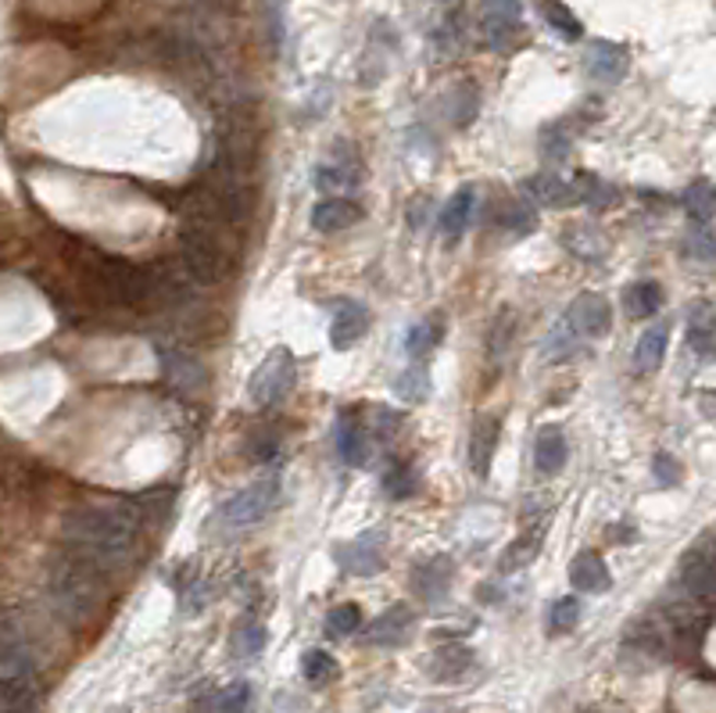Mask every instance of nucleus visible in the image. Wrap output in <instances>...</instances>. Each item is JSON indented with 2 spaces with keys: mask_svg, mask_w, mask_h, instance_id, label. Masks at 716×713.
I'll return each instance as SVG.
<instances>
[{
  "mask_svg": "<svg viewBox=\"0 0 716 713\" xmlns=\"http://www.w3.org/2000/svg\"><path fill=\"white\" fill-rule=\"evenodd\" d=\"M491 219H494V223H498V226H513V230H519V233L533 230V212L527 209V204H519V198L502 201L498 209H494Z\"/></svg>",
  "mask_w": 716,
  "mask_h": 713,
  "instance_id": "ea45409f",
  "label": "nucleus"
},
{
  "mask_svg": "<svg viewBox=\"0 0 716 713\" xmlns=\"http://www.w3.org/2000/svg\"><path fill=\"white\" fill-rule=\"evenodd\" d=\"M277 502H280V477L266 474V477H258L255 484H247L244 491H237V495L219 505V521L230 524V527H251L258 521H266Z\"/></svg>",
  "mask_w": 716,
  "mask_h": 713,
  "instance_id": "39448f33",
  "label": "nucleus"
},
{
  "mask_svg": "<svg viewBox=\"0 0 716 713\" xmlns=\"http://www.w3.org/2000/svg\"><path fill=\"white\" fill-rule=\"evenodd\" d=\"M366 334H369V308L362 302H341V308L333 313V327H330V341L337 352L355 348Z\"/></svg>",
  "mask_w": 716,
  "mask_h": 713,
  "instance_id": "9d476101",
  "label": "nucleus"
},
{
  "mask_svg": "<svg viewBox=\"0 0 716 713\" xmlns=\"http://www.w3.org/2000/svg\"><path fill=\"white\" fill-rule=\"evenodd\" d=\"M369 452H373V441H369L366 423L344 412V417L337 420V456L348 466H366Z\"/></svg>",
  "mask_w": 716,
  "mask_h": 713,
  "instance_id": "9b49d317",
  "label": "nucleus"
},
{
  "mask_svg": "<svg viewBox=\"0 0 716 713\" xmlns=\"http://www.w3.org/2000/svg\"><path fill=\"white\" fill-rule=\"evenodd\" d=\"M566 319L573 323V330H577L580 337H602L609 327H613V308H609V302L602 294L588 291V294L573 297Z\"/></svg>",
  "mask_w": 716,
  "mask_h": 713,
  "instance_id": "0eeeda50",
  "label": "nucleus"
},
{
  "mask_svg": "<svg viewBox=\"0 0 716 713\" xmlns=\"http://www.w3.org/2000/svg\"><path fill=\"white\" fill-rule=\"evenodd\" d=\"M33 706H36V685L30 674L0 681V713H30Z\"/></svg>",
  "mask_w": 716,
  "mask_h": 713,
  "instance_id": "393cba45",
  "label": "nucleus"
},
{
  "mask_svg": "<svg viewBox=\"0 0 716 713\" xmlns=\"http://www.w3.org/2000/svg\"><path fill=\"white\" fill-rule=\"evenodd\" d=\"M384 560H387V535H384V530H366V535L351 538L348 546L337 549V563H341L348 574H359V577L380 574Z\"/></svg>",
  "mask_w": 716,
  "mask_h": 713,
  "instance_id": "423d86ee",
  "label": "nucleus"
},
{
  "mask_svg": "<svg viewBox=\"0 0 716 713\" xmlns=\"http://www.w3.org/2000/svg\"><path fill=\"white\" fill-rule=\"evenodd\" d=\"M570 585L577 588V592H606L609 585H613V577H609V566H606L602 556L588 549V552L573 556Z\"/></svg>",
  "mask_w": 716,
  "mask_h": 713,
  "instance_id": "f3484780",
  "label": "nucleus"
},
{
  "mask_svg": "<svg viewBox=\"0 0 716 713\" xmlns=\"http://www.w3.org/2000/svg\"><path fill=\"white\" fill-rule=\"evenodd\" d=\"M538 549H541V527H533V530H527V535H519L509 549H505V556H502V570H516V566H527L533 556H538Z\"/></svg>",
  "mask_w": 716,
  "mask_h": 713,
  "instance_id": "f704fd0d",
  "label": "nucleus"
},
{
  "mask_svg": "<svg viewBox=\"0 0 716 713\" xmlns=\"http://www.w3.org/2000/svg\"><path fill=\"white\" fill-rule=\"evenodd\" d=\"M83 277H86L90 288L97 291V297H104L108 305L133 308V305H143L151 297V273H148V269L126 262V258L101 255L94 248L83 252Z\"/></svg>",
  "mask_w": 716,
  "mask_h": 713,
  "instance_id": "7ed1b4c3",
  "label": "nucleus"
},
{
  "mask_svg": "<svg viewBox=\"0 0 716 713\" xmlns=\"http://www.w3.org/2000/svg\"><path fill=\"white\" fill-rule=\"evenodd\" d=\"M451 585V563L445 556H437V560H423L412 566V592L420 595L426 603H441L445 599V592Z\"/></svg>",
  "mask_w": 716,
  "mask_h": 713,
  "instance_id": "f8f14e48",
  "label": "nucleus"
},
{
  "mask_svg": "<svg viewBox=\"0 0 716 713\" xmlns=\"http://www.w3.org/2000/svg\"><path fill=\"white\" fill-rule=\"evenodd\" d=\"M702 305H706V302H702ZM688 348H692V352L702 355V359L713 355V313H709V305L699 308V316H692V323H688Z\"/></svg>",
  "mask_w": 716,
  "mask_h": 713,
  "instance_id": "473e14b6",
  "label": "nucleus"
},
{
  "mask_svg": "<svg viewBox=\"0 0 716 713\" xmlns=\"http://www.w3.org/2000/svg\"><path fill=\"white\" fill-rule=\"evenodd\" d=\"M162 359H165L168 377H173L176 387H184V391H198V387L208 381L198 359H190L184 352H162Z\"/></svg>",
  "mask_w": 716,
  "mask_h": 713,
  "instance_id": "a878e982",
  "label": "nucleus"
},
{
  "mask_svg": "<svg viewBox=\"0 0 716 713\" xmlns=\"http://www.w3.org/2000/svg\"><path fill=\"white\" fill-rule=\"evenodd\" d=\"M441 330H445V323H441V319H423V323H415V327L409 330V337H406V352H409V359H423V355L434 352V348L441 344Z\"/></svg>",
  "mask_w": 716,
  "mask_h": 713,
  "instance_id": "cd10ccee",
  "label": "nucleus"
},
{
  "mask_svg": "<svg viewBox=\"0 0 716 713\" xmlns=\"http://www.w3.org/2000/svg\"><path fill=\"white\" fill-rule=\"evenodd\" d=\"M577 620H580V603L577 599H559L552 606V617H549V628L552 631H570V628H577Z\"/></svg>",
  "mask_w": 716,
  "mask_h": 713,
  "instance_id": "79ce46f5",
  "label": "nucleus"
},
{
  "mask_svg": "<svg viewBox=\"0 0 716 713\" xmlns=\"http://www.w3.org/2000/svg\"><path fill=\"white\" fill-rule=\"evenodd\" d=\"M656 474H659V484H677L681 481V463L662 452V456H656Z\"/></svg>",
  "mask_w": 716,
  "mask_h": 713,
  "instance_id": "c03bdc74",
  "label": "nucleus"
},
{
  "mask_svg": "<svg viewBox=\"0 0 716 713\" xmlns=\"http://www.w3.org/2000/svg\"><path fill=\"white\" fill-rule=\"evenodd\" d=\"M33 670V656L19 642H0V681L25 678Z\"/></svg>",
  "mask_w": 716,
  "mask_h": 713,
  "instance_id": "72a5a7b5",
  "label": "nucleus"
},
{
  "mask_svg": "<svg viewBox=\"0 0 716 713\" xmlns=\"http://www.w3.org/2000/svg\"><path fill=\"white\" fill-rule=\"evenodd\" d=\"M140 538V513L133 505L104 502V505H83V510L69 513L64 521V541L72 552L86 556L90 563L101 570H119L129 563Z\"/></svg>",
  "mask_w": 716,
  "mask_h": 713,
  "instance_id": "f257e3e1",
  "label": "nucleus"
},
{
  "mask_svg": "<svg viewBox=\"0 0 716 713\" xmlns=\"http://www.w3.org/2000/svg\"><path fill=\"white\" fill-rule=\"evenodd\" d=\"M409 628H412V609L409 606H390L373 620L369 642L373 645H398V642L409 639Z\"/></svg>",
  "mask_w": 716,
  "mask_h": 713,
  "instance_id": "aec40b11",
  "label": "nucleus"
},
{
  "mask_svg": "<svg viewBox=\"0 0 716 713\" xmlns=\"http://www.w3.org/2000/svg\"><path fill=\"white\" fill-rule=\"evenodd\" d=\"M527 194L533 201L549 204V209H566V204H577V194H573V184H563L559 176L552 173H541L527 179Z\"/></svg>",
  "mask_w": 716,
  "mask_h": 713,
  "instance_id": "412c9836",
  "label": "nucleus"
},
{
  "mask_svg": "<svg viewBox=\"0 0 716 713\" xmlns=\"http://www.w3.org/2000/svg\"><path fill=\"white\" fill-rule=\"evenodd\" d=\"M362 628V609L355 603H341L330 609L327 617V631L337 634V639H344V634H355Z\"/></svg>",
  "mask_w": 716,
  "mask_h": 713,
  "instance_id": "58836bf2",
  "label": "nucleus"
},
{
  "mask_svg": "<svg viewBox=\"0 0 716 713\" xmlns=\"http://www.w3.org/2000/svg\"><path fill=\"white\" fill-rule=\"evenodd\" d=\"M294 381H297L294 352L280 344L258 362V370L251 373V381H247V395H251L258 409H277L280 401L294 391Z\"/></svg>",
  "mask_w": 716,
  "mask_h": 713,
  "instance_id": "20e7f679",
  "label": "nucleus"
},
{
  "mask_svg": "<svg viewBox=\"0 0 716 713\" xmlns=\"http://www.w3.org/2000/svg\"><path fill=\"white\" fill-rule=\"evenodd\" d=\"M627 65H631L627 50H623L620 44H613V40H595L588 47V55H584V69H588L591 80L609 83V86L620 83L623 75H627Z\"/></svg>",
  "mask_w": 716,
  "mask_h": 713,
  "instance_id": "6e6552de",
  "label": "nucleus"
},
{
  "mask_svg": "<svg viewBox=\"0 0 716 713\" xmlns=\"http://www.w3.org/2000/svg\"><path fill=\"white\" fill-rule=\"evenodd\" d=\"M488 8V40L491 47L509 50L519 33V0H484Z\"/></svg>",
  "mask_w": 716,
  "mask_h": 713,
  "instance_id": "ddd939ff",
  "label": "nucleus"
},
{
  "mask_svg": "<svg viewBox=\"0 0 716 713\" xmlns=\"http://www.w3.org/2000/svg\"><path fill=\"white\" fill-rule=\"evenodd\" d=\"M473 664V653L466 650V645H445V650H437L434 659H430V674H434L437 681H451V678H462L466 670Z\"/></svg>",
  "mask_w": 716,
  "mask_h": 713,
  "instance_id": "b1692460",
  "label": "nucleus"
},
{
  "mask_svg": "<svg viewBox=\"0 0 716 713\" xmlns=\"http://www.w3.org/2000/svg\"><path fill=\"white\" fill-rule=\"evenodd\" d=\"M473 204H477V190L473 187H462V190L451 194V201L445 204V212H441V219H437V226H441V233H445L448 241H459L462 230L470 226Z\"/></svg>",
  "mask_w": 716,
  "mask_h": 713,
  "instance_id": "6ab92c4d",
  "label": "nucleus"
},
{
  "mask_svg": "<svg viewBox=\"0 0 716 713\" xmlns=\"http://www.w3.org/2000/svg\"><path fill=\"white\" fill-rule=\"evenodd\" d=\"M395 391H398L401 401H406V406H420V401L426 398V391H430V373H426V366H423L420 359H415V366H409V370L395 381Z\"/></svg>",
  "mask_w": 716,
  "mask_h": 713,
  "instance_id": "c85d7f7f",
  "label": "nucleus"
},
{
  "mask_svg": "<svg viewBox=\"0 0 716 713\" xmlns=\"http://www.w3.org/2000/svg\"><path fill=\"white\" fill-rule=\"evenodd\" d=\"M541 15L563 40H580L584 36V25L577 22V15L566 4H559V0H541Z\"/></svg>",
  "mask_w": 716,
  "mask_h": 713,
  "instance_id": "c756f323",
  "label": "nucleus"
},
{
  "mask_svg": "<svg viewBox=\"0 0 716 713\" xmlns=\"http://www.w3.org/2000/svg\"><path fill=\"white\" fill-rule=\"evenodd\" d=\"M681 585L688 599L709 603L713 599V556H709V541H702L699 549H692L681 560Z\"/></svg>",
  "mask_w": 716,
  "mask_h": 713,
  "instance_id": "1a4fd4ad",
  "label": "nucleus"
},
{
  "mask_svg": "<svg viewBox=\"0 0 716 713\" xmlns=\"http://www.w3.org/2000/svg\"><path fill=\"white\" fill-rule=\"evenodd\" d=\"M362 215H366V212H362L359 201L327 198V201H319L316 209H312V226H316L319 233H341V230L355 226Z\"/></svg>",
  "mask_w": 716,
  "mask_h": 713,
  "instance_id": "4468645a",
  "label": "nucleus"
},
{
  "mask_svg": "<svg viewBox=\"0 0 716 713\" xmlns=\"http://www.w3.org/2000/svg\"><path fill=\"white\" fill-rule=\"evenodd\" d=\"M247 699H251V689H247L244 681H233L223 692L212 696V713H244Z\"/></svg>",
  "mask_w": 716,
  "mask_h": 713,
  "instance_id": "a19ab883",
  "label": "nucleus"
},
{
  "mask_svg": "<svg viewBox=\"0 0 716 713\" xmlns=\"http://www.w3.org/2000/svg\"><path fill=\"white\" fill-rule=\"evenodd\" d=\"M570 459V445H566V434L559 426H544L533 441V466H538L541 477H555L563 474V466Z\"/></svg>",
  "mask_w": 716,
  "mask_h": 713,
  "instance_id": "dca6fc26",
  "label": "nucleus"
},
{
  "mask_svg": "<svg viewBox=\"0 0 716 713\" xmlns=\"http://www.w3.org/2000/svg\"><path fill=\"white\" fill-rule=\"evenodd\" d=\"M684 204H688V212H692L695 226H709L713 223V184L709 179H699V184L688 187Z\"/></svg>",
  "mask_w": 716,
  "mask_h": 713,
  "instance_id": "c9c22d12",
  "label": "nucleus"
},
{
  "mask_svg": "<svg viewBox=\"0 0 716 713\" xmlns=\"http://www.w3.org/2000/svg\"><path fill=\"white\" fill-rule=\"evenodd\" d=\"M577 348H580V334L573 330V323L563 316L555 323V330L549 334V341H544V355H549V362H566L570 355H577Z\"/></svg>",
  "mask_w": 716,
  "mask_h": 713,
  "instance_id": "bb28decb",
  "label": "nucleus"
},
{
  "mask_svg": "<svg viewBox=\"0 0 716 713\" xmlns=\"http://www.w3.org/2000/svg\"><path fill=\"white\" fill-rule=\"evenodd\" d=\"M50 592H55L58 606L72 620H86L97 613V606L104 603L108 592V570H101L97 563H90L80 552H64L61 560L50 570Z\"/></svg>",
  "mask_w": 716,
  "mask_h": 713,
  "instance_id": "f03ea898",
  "label": "nucleus"
},
{
  "mask_svg": "<svg viewBox=\"0 0 716 713\" xmlns=\"http://www.w3.org/2000/svg\"><path fill=\"white\" fill-rule=\"evenodd\" d=\"M541 151H544V159L563 162L570 151V133H563V126H549L541 137Z\"/></svg>",
  "mask_w": 716,
  "mask_h": 713,
  "instance_id": "37998d69",
  "label": "nucleus"
},
{
  "mask_svg": "<svg viewBox=\"0 0 716 713\" xmlns=\"http://www.w3.org/2000/svg\"><path fill=\"white\" fill-rule=\"evenodd\" d=\"M670 348V327L667 323H656L642 334V341L634 348V373H656L662 366V355Z\"/></svg>",
  "mask_w": 716,
  "mask_h": 713,
  "instance_id": "a211bd4d",
  "label": "nucleus"
},
{
  "mask_svg": "<svg viewBox=\"0 0 716 713\" xmlns=\"http://www.w3.org/2000/svg\"><path fill=\"white\" fill-rule=\"evenodd\" d=\"M623 305H627L631 319H648L662 308V288L656 280H637L623 291Z\"/></svg>",
  "mask_w": 716,
  "mask_h": 713,
  "instance_id": "4be33fe9",
  "label": "nucleus"
},
{
  "mask_svg": "<svg viewBox=\"0 0 716 713\" xmlns=\"http://www.w3.org/2000/svg\"><path fill=\"white\" fill-rule=\"evenodd\" d=\"M498 437H502V420L498 417H480L473 423L470 466H473L477 477H488L491 474V459H494V448H498Z\"/></svg>",
  "mask_w": 716,
  "mask_h": 713,
  "instance_id": "2eb2a0df",
  "label": "nucleus"
},
{
  "mask_svg": "<svg viewBox=\"0 0 716 713\" xmlns=\"http://www.w3.org/2000/svg\"><path fill=\"white\" fill-rule=\"evenodd\" d=\"M513 334H516V313H513V308H502V313L494 316L491 327H488V355L502 359L505 352H509Z\"/></svg>",
  "mask_w": 716,
  "mask_h": 713,
  "instance_id": "7c9ffc66",
  "label": "nucleus"
},
{
  "mask_svg": "<svg viewBox=\"0 0 716 713\" xmlns=\"http://www.w3.org/2000/svg\"><path fill=\"white\" fill-rule=\"evenodd\" d=\"M266 650V628L258 624V620H244V624L233 631V653L251 659Z\"/></svg>",
  "mask_w": 716,
  "mask_h": 713,
  "instance_id": "4c0bfd02",
  "label": "nucleus"
},
{
  "mask_svg": "<svg viewBox=\"0 0 716 713\" xmlns=\"http://www.w3.org/2000/svg\"><path fill=\"white\" fill-rule=\"evenodd\" d=\"M316 187L319 190H351L362 184V165L359 162H327L316 168Z\"/></svg>",
  "mask_w": 716,
  "mask_h": 713,
  "instance_id": "5701e85b",
  "label": "nucleus"
},
{
  "mask_svg": "<svg viewBox=\"0 0 716 713\" xmlns=\"http://www.w3.org/2000/svg\"><path fill=\"white\" fill-rule=\"evenodd\" d=\"M384 491L390 499H412L420 491V477H415L412 466L406 463H395L390 470L384 474Z\"/></svg>",
  "mask_w": 716,
  "mask_h": 713,
  "instance_id": "e433bc0d",
  "label": "nucleus"
},
{
  "mask_svg": "<svg viewBox=\"0 0 716 713\" xmlns=\"http://www.w3.org/2000/svg\"><path fill=\"white\" fill-rule=\"evenodd\" d=\"M302 674H305V681H312V685H330V681H337L341 667H337V659L327 650H308L302 656Z\"/></svg>",
  "mask_w": 716,
  "mask_h": 713,
  "instance_id": "2f4dec72",
  "label": "nucleus"
}]
</instances>
